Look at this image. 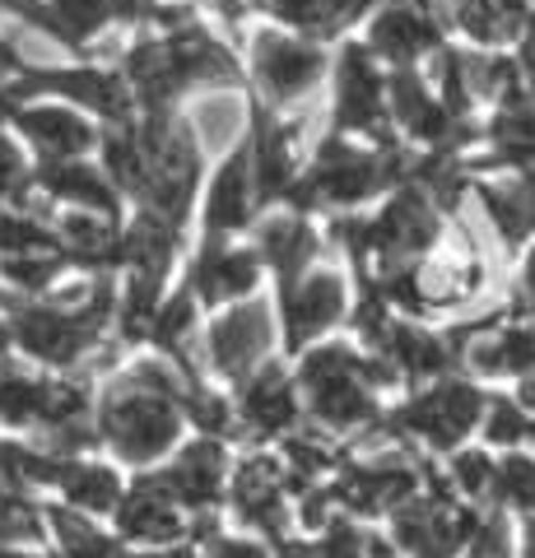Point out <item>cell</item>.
<instances>
[{
  "instance_id": "1",
  "label": "cell",
  "mask_w": 535,
  "mask_h": 558,
  "mask_svg": "<svg viewBox=\"0 0 535 558\" xmlns=\"http://www.w3.org/2000/svg\"><path fill=\"white\" fill-rule=\"evenodd\" d=\"M182 396L186 381L168 359H141L98 396V438L117 461L154 465L182 438Z\"/></svg>"
},
{
  "instance_id": "2",
  "label": "cell",
  "mask_w": 535,
  "mask_h": 558,
  "mask_svg": "<svg viewBox=\"0 0 535 558\" xmlns=\"http://www.w3.org/2000/svg\"><path fill=\"white\" fill-rule=\"evenodd\" d=\"M438 242V205L428 191L405 186L401 196L368 223V256L382 266V279H396L410 270V260Z\"/></svg>"
},
{
  "instance_id": "3",
  "label": "cell",
  "mask_w": 535,
  "mask_h": 558,
  "mask_svg": "<svg viewBox=\"0 0 535 558\" xmlns=\"http://www.w3.org/2000/svg\"><path fill=\"white\" fill-rule=\"evenodd\" d=\"M396 163L391 154H373V149H358L350 140H326V149L317 154V168L307 172V182L299 186L303 201H331V205H358L377 196L391 178H396Z\"/></svg>"
},
{
  "instance_id": "4",
  "label": "cell",
  "mask_w": 535,
  "mask_h": 558,
  "mask_svg": "<svg viewBox=\"0 0 535 558\" xmlns=\"http://www.w3.org/2000/svg\"><path fill=\"white\" fill-rule=\"evenodd\" d=\"M205 349V363L223 377H238L243 381L247 373H256L262 363L270 359L275 349V312L270 303L252 299V303H233L223 317H215L200 336Z\"/></svg>"
},
{
  "instance_id": "5",
  "label": "cell",
  "mask_w": 535,
  "mask_h": 558,
  "mask_svg": "<svg viewBox=\"0 0 535 558\" xmlns=\"http://www.w3.org/2000/svg\"><path fill=\"white\" fill-rule=\"evenodd\" d=\"M485 391L471 387V381H438L410 400L401 410V428H410L420 442H428L434 451H452L461 447V438L471 428H479L485 418Z\"/></svg>"
},
{
  "instance_id": "6",
  "label": "cell",
  "mask_w": 535,
  "mask_h": 558,
  "mask_svg": "<svg viewBox=\"0 0 535 558\" xmlns=\"http://www.w3.org/2000/svg\"><path fill=\"white\" fill-rule=\"evenodd\" d=\"M252 75L262 80V89L270 98L289 102V98H303L317 89V80L326 75V57L313 43L266 28L252 38Z\"/></svg>"
},
{
  "instance_id": "7",
  "label": "cell",
  "mask_w": 535,
  "mask_h": 558,
  "mask_svg": "<svg viewBox=\"0 0 535 558\" xmlns=\"http://www.w3.org/2000/svg\"><path fill=\"white\" fill-rule=\"evenodd\" d=\"M391 531H396V545L410 558H457L475 531V517L452 512V502L414 494L391 512Z\"/></svg>"
},
{
  "instance_id": "8",
  "label": "cell",
  "mask_w": 535,
  "mask_h": 558,
  "mask_svg": "<svg viewBox=\"0 0 535 558\" xmlns=\"http://www.w3.org/2000/svg\"><path fill=\"white\" fill-rule=\"evenodd\" d=\"M350 307V284L340 270H307L284 279V340L299 349L331 330Z\"/></svg>"
},
{
  "instance_id": "9",
  "label": "cell",
  "mask_w": 535,
  "mask_h": 558,
  "mask_svg": "<svg viewBox=\"0 0 535 558\" xmlns=\"http://www.w3.org/2000/svg\"><path fill=\"white\" fill-rule=\"evenodd\" d=\"M10 126L20 131L42 159H84L98 149V131L71 102H20L10 117Z\"/></svg>"
},
{
  "instance_id": "10",
  "label": "cell",
  "mask_w": 535,
  "mask_h": 558,
  "mask_svg": "<svg viewBox=\"0 0 535 558\" xmlns=\"http://www.w3.org/2000/svg\"><path fill=\"white\" fill-rule=\"evenodd\" d=\"M149 480L178 502L182 512H205L215 508L223 480H229V457L215 438H200L192 447H182L163 470H149Z\"/></svg>"
},
{
  "instance_id": "11",
  "label": "cell",
  "mask_w": 535,
  "mask_h": 558,
  "mask_svg": "<svg viewBox=\"0 0 535 558\" xmlns=\"http://www.w3.org/2000/svg\"><path fill=\"white\" fill-rule=\"evenodd\" d=\"M387 117V84L377 75L368 47L350 43L336 65V126L340 131H377Z\"/></svg>"
},
{
  "instance_id": "12",
  "label": "cell",
  "mask_w": 535,
  "mask_h": 558,
  "mask_svg": "<svg viewBox=\"0 0 535 558\" xmlns=\"http://www.w3.org/2000/svg\"><path fill=\"white\" fill-rule=\"evenodd\" d=\"M420 475L405 461H358L336 480L331 498H340L350 512H396L405 498H414Z\"/></svg>"
},
{
  "instance_id": "13",
  "label": "cell",
  "mask_w": 535,
  "mask_h": 558,
  "mask_svg": "<svg viewBox=\"0 0 535 558\" xmlns=\"http://www.w3.org/2000/svg\"><path fill=\"white\" fill-rule=\"evenodd\" d=\"M33 186L42 191V196L61 201L65 209H94V215H117V191L108 182V172L89 159H42L33 168Z\"/></svg>"
},
{
  "instance_id": "14",
  "label": "cell",
  "mask_w": 535,
  "mask_h": 558,
  "mask_svg": "<svg viewBox=\"0 0 535 558\" xmlns=\"http://www.w3.org/2000/svg\"><path fill=\"white\" fill-rule=\"evenodd\" d=\"M238 414H243V424L256 438L293 433V424H299V391H293V381L275 363H262L238 387Z\"/></svg>"
},
{
  "instance_id": "15",
  "label": "cell",
  "mask_w": 535,
  "mask_h": 558,
  "mask_svg": "<svg viewBox=\"0 0 535 558\" xmlns=\"http://www.w3.org/2000/svg\"><path fill=\"white\" fill-rule=\"evenodd\" d=\"M387 112L424 145H447L457 131V117L442 108V98L428 89V80L410 65L396 70V80L387 84Z\"/></svg>"
},
{
  "instance_id": "16",
  "label": "cell",
  "mask_w": 535,
  "mask_h": 558,
  "mask_svg": "<svg viewBox=\"0 0 535 558\" xmlns=\"http://www.w3.org/2000/svg\"><path fill=\"white\" fill-rule=\"evenodd\" d=\"M284 461L275 457H247L233 475V512L247 526H262L270 535L284 531Z\"/></svg>"
},
{
  "instance_id": "17",
  "label": "cell",
  "mask_w": 535,
  "mask_h": 558,
  "mask_svg": "<svg viewBox=\"0 0 535 558\" xmlns=\"http://www.w3.org/2000/svg\"><path fill=\"white\" fill-rule=\"evenodd\" d=\"M112 512H117V531L126 539H145V545H172V539H182V531H186L182 508L149 475L135 480L131 494H122V502H117Z\"/></svg>"
},
{
  "instance_id": "18",
  "label": "cell",
  "mask_w": 535,
  "mask_h": 558,
  "mask_svg": "<svg viewBox=\"0 0 535 558\" xmlns=\"http://www.w3.org/2000/svg\"><path fill=\"white\" fill-rule=\"evenodd\" d=\"M256 275H262V256L215 238L192 270V293L196 303H238L256 289Z\"/></svg>"
},
{
  "instance_id": "19",
  "label": "cell",
  "mask_w": 535,
  "mask_h": 558,
  "mask_svg": "<svg viewBox=\"0 0 535 558\" xmlns=\"http://www.w3.org/2000/svg\"><path fill=\"white\" fill-rule=\"evenodd\" d=\"M434 47H438V24L420 5H387L368 28V51L387 57L391 65H410Z\"/></svg>"
},
{
  "instance_id": "20",
  "label": "cell",
  "mask_w": 535,
  "mask_h": 558,
  "mask_svg": "<svg viewBox=\"0 0 535 558\" xmlns=\"http://www.w3.org/2000/svg\"><path fill=\"white\" fill-rule=\"evenodd\" d=\"M252 182L256 196H280L299 178V149H293V126L275 121L266 112H256V135H252Z\"/></svg>"
},
{
  "instance_id": "21",
  "label": "cell",
  "mask_w": 535,
  "mask_h": 558,
  "mask_svg": "<svg viewBox=\"0 0 535 558\" xmlns=\"http://www.w3.org/2000/svg\"><path fill=\"white\" fill-rule=\"evenodd\" d=\"M465 363L479 377H526L535 373V326H494L465 344Z\"/></svg>"
},
{
  "instance_id": "22",
  "label": "cell",
  "mask_w": 535,
  "mask_h": 558,
  "mask_svg": "<svg viewBox=\"0 0 535 558\" xmlns=\"http://www.w3.org/2000/svg\"><path fill=\"white\" fill-rule=\"evenodd\" d=\"M252 205H256V182H252V159L243 149L215 172L210 191H205V229L215 238L243 229L252 219Z\"/></svg>"
},
{
  "instance_id": "23",
  "label": "cell",
  "mask_w": 535,
  "mask_h": 558,
  "mask_svg": "<svg viewBox=\"0 0 535 558\" xmlns=\"http://www.w3.org/2000/svg\"><path fill=\"white\" fill-rule=\"evenodd\" d=\"M485 215L494 219V229L503 242H522L535 233V163L516 168L512 178H498L479 186Z\"/></svg>"
},
{
  "instance_id": "24",
  "label": "cell",
  "mask_w": 535,
  "mask_h": 558,
  "mask_svg": "<svg viewBox=\"0 0 535 558\" xmlns=\"http://www.w3.org/2000/svg\"><path fill=\"white\" fill-rule=\"evenodd\" d=\"M321 247L317 229L299 215H270L262 229H256V256L266 260V266H275L284 279L303 275L307 266H313V256Z\"/></svg>"
},
{
  "instance_id": "25",
  "label": "cell",
  "mask_w": 535,
  "mask_h": 558,
  "mask_svg": "<svg viewBox=\"0 0 535 558\" xmlns=\"http://www.w3.org/2000/svg\"><path fill=\"white\" fill-rule=\"evenodd\" d=\"M387 349V359H391V368H405L410 377H438L447 373V363H452V344L438 340L434 330H424V326H414V322H387L382 330V340H377Z\"/></svg>"
},
{
  "instance_id": "26",
  "label": "cell",
  "mask_w": 535,
  "mask_h": 558,
  "mask_svg": "<svg viewBox=\"0 0 535 558\" xmlns=\"http://www.w3.org/2000/svg\"><path fill=\"white\" fill-rule=\"evenodd\" d=\"M61 498L71 512H84V517H98V512H112L117 502H122V475H117L112 465H98V461H80L71 457L61 465Z\"/></svg>"
},
{
  "instance_id": "27",
  "label": "cell",
  "mask_w": 535,
  "mask_h": 558,
  "mask_svg": "<svg viewBox=\"0 0 535 558\" xmlns=\"http://www.w3.org/2000/svg\"><path fill=\"white\" fill-rule=\"evenodd\" d=\"M102 24H117V0H42V24L57 43H89Z\"/></svg>"
},
{
  "instance_id": "28",
  "label": "cell",
  "mask_w": 535,
  "mask_h": 558,
  "mask_svg": "<svg viewBox=\"0 0 535 558\" xmlns=\"http://www.w3.org/2000/svg\"><path fill=\"white\" fill-rule=\"evenodd\" d=\"M42 521H47L51 531H57V539H61V558H131L122 539L102 535L84 512L51 508Z\"/></svg>"
},
{
  "instance_id": "29",
  "label": "cell",
  "mask_w": 535,
  "mask_h": 558,
  "mask_svg": "<svg viewBox=\"0 0 535 558\" xmlns=\"http://www.w3.org/2000/svg\"><path fill=\"white\" fill-rule=\"evenodd\" d=\"M489 140H494V149L503 154V159L522 163V168L535 163V98H522L512 89L503 98V112L494 117Z\"/></svg>"
},
{
  "instance_id": "30",
  "label": "cell",
  "mask_w": 535,
  "mask_h": 558,
  "mask_svg": "<svg viewBox=\"0 0 535 558\" xmlns=\"http://www.w3.org/2000/svg\"><path fill=\"white\" fill-rule=\"evenodd\" d=\"M247 102L238 94H205L192 112V131H196V145L205 149H223L233 145L238 131H247Z\"/></svg>"
},
{
  "instance_id": "31",
  "label": "cell",
  "mask_w": 535,
  "mask_h": 558,
  "mask_svg": "<svg viewBox=\"0 0 535 558\" xmlns=\"http://www.w3.org/2000/svg\"><path fill=\"white\" fill-rule=\"evenodd\" d=\"M42 400H47V377L0 368V428H38Z\"/></svg>"
},
{
  "instance_id": "32",
  "label": "cell",
  "mask_w": 535,
  "mask_h": 558,
  "mask_svg": "<svg viewBox=\"0 0 535 558\" xmlns=\"http://www.w3.org/2000/svg\"><path fill=\"white\" fill-rule=\"evenodd\" d=\"M33 252H61L51 223L28 215L20 205H0V260L5 256H33Z\"/></svg>"
},
{
  "instance_id": "33",
  "label": "cell",
  "mask_w": 535,
  "mask_h": 558,
  "mask_svg": "<svg viewBox=\"0 0 535 558\" xmlns=\"http://www.w3.org/2000/svg\"><path fill=\"white\" fill-rule=\"evenodd\" d=\"M270 10L280 14L284 24L307 28V33H331L354 14L350 0H270Z\"/></svg>"
},
{
  "instance_id": "34",
  "label": "cell",
  "mask_w": 535,
  "mask_h": 558,
  "mask_svg": "<svg viewBox=\"0 0 535 558\" xmlns=\"http://www.w3.org/2000/svg\"><path fill=\"white\" fill-rule=\"evenodd\" d=\"M192 326H196V293H172V299L159 307H154V322H149V336L159 340L163 349H186V336H192Z\"/></svg>"
},
{
  "instance_id": "35",
  "label": "cell",
  "mask_w": 535,
  "mask_h": 558,
  "mask_svg": "<svg viewBox=\"0 0 535 558\" xmlns=\"http://www.w3.org/2000/svg\"><path fill=\"white\" fill-rule=\"evenodd\" d=\"M494 494L535 517V461L531 457H508L494 465Z\"/></svg>"
},
{
  "instance_id": "36",
  "label": "cell",
  "mask_w": 535,
  "mask_h": 558,
  "mask_svg": "<svg viewBox=\"0 0 535 558\" xmlns=\"http://www.w3.org/2000/svg\"><path fill=\"white\" fill-rule=\"evenodd\" d=\"M479 428H485V438H489L494 447H512V442L526 438L531 418H526V410L516 405V400H489L485 418H479Z\"/></svg>"
},
{
  "instance_id": "37",
  "label": "cell",
  "mask_w": 535,
  "mask_h": 558,
  "mask_svg": "<svg viewBox=\"0 0 535 558\" xmlns=\"http://www.w3.org/2000/svg\"><path fill=\"white\" fill-rule=\"evenodd\" d=\"M452 488L465 498H489L494 494V461L485 451H457L452 457Z\"/></svg>"
},
{
  "instance_id": "38",
  "label": "cell",
  "mask_w": 535,
  "mask_h": 558,
  "mask_svg": "<svg viewBox=\"0 0 535 558\" xmlns=\"http://www.w3.org/2000/svg\"><path fill=\"white\" fill-rule=\"evenodd\" d=\"M182 405H186V414H192V418H196V424H200L205 433H229V428H233V410L223 405L219 396H210V391H196V387H186Z\"/></svg>"
},
{
  "instance_id": "39",
  "label": "cell",
  "mask_w": 535,
  "mask_h": 558,
  "mask_svg": "<svg viewBox=\"0 0 535 558\" xmlns=\"http://www.w3.org/2000/svg\"><path fill=\"white\" fill-rule=\"evenodd\" d=\"M210 558H270L256 539H233V535H215L210 539Z\"/></svg>"
},
{
  "instance_id": "40",
  "label": "cell",
  "mask_w": 535,
  "mask_h": 558,
  "mask_svg": "<svg viewBox=\"0 0 535 558\" xmlns=\"http://www.w3.org/2000/svg\"><path fill=\"white\" fill-rule=\"evenodd\" d=\"M516 307H522V312H535V252L526 256L522 279H516Z\"/></svg>"
},
{
  "instance_id": "41",
  "label": "cell",
  "mask_w": 535,
  "mask_h": 558,
  "mask_svg": "<svg viewBox=\"0 0 535 558\" xmlns=\"http://www.w3.org/2000/svg\"><path fill=\"white\" fill-rule=\"evenodd\" d=\"M326 502H331V494H317V488L303 498V526H307V531L326 526Z\"/></svg>"
},
{
  "instance_id": "42",
  "label": "cell",
  "mask_w": 535,
  "mask_h": 558,
  "mask_svg": "<svg viewBox=\"0 0 535 558\" xmlns=\"http://www.w3.org/2000/svg\"><path fill=\"white\" fill-rule=\"evenodd\" d=\"M522 75H526L531 98H535V38H531V43H526V51H522Z\"/></svg>"
},
{
  "instance_id": "43",
  "label": "cell",
  "mask_w": 535,
  "mask_h": 558,
  "mask_svg": "<svg viewBox=\"0 0 535 558\" xmlns=\"http://www.w3.org/2000/svg\"><path fill=\"white\" fill-rule=\"evenodd\" d=\"M522 558H535V517L526 521V531H522Z\"/></svg>"
},
{
  "instance_id": "44",
  "label": "cell",
  "mask_w": 535,
  "mask_h": 558,
  "mask_svg": "<svg viewBox=\"0 0 535 558\" xmlns=\"http://www.w3.org/2000/svg\"><path fill=\"white\" fill-rule=\"evenodd\" d=\"M219 5H223V10H229V14H243L247 5H262V0H219Z\"/></svg>"
},
{
  "instance_id": "45",
  "label": "cell",
  "mask_w": 535,
  "mask_h": 558,
  "mask_svg": "<svg viewBox=\"0 0 535 558\" xmlns=\"http://www.w3.org/2000/svg\"><path fill=\"white\" fill-rule=\"evenodd\" d=\"M428 5H447V10H457V5H461V0H428Z\"/></svg>"
},
{
  "instance_id": "46",
  "label": "cell",
  "mask_w": 535,
  "mask_h": 558,
  "mask_svg": "<svg viewBox=\"0 0 535 558\" xmlns=\"http://www.w3.org/2000/svg\"><path fill=\"white\" fill-rule=\"evenodd\" d=\"M350 5H354V10H364V5H368V0H350Z\"/></svg>"
}]
</instances>
